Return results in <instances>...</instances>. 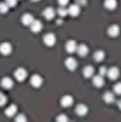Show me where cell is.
Segmentation results:
<instances>
[{"mask_svg":"<svg viewBox=\"0 0 121 122\" xmlns=\"http://www.w3.org/2000/svg\"><path fill=\"white\" fill-rule=\"evenodd\" d=\"M43 41L47 46L49 47L53 46L56 42V36L53 33H47L44 36Z\"/></svg>","mask_w":121,"mask_h":122,"instance_id":"6da1fadb","label":"cell"},{"mask_svg":"<svg viewBox=\"0 0 121 122\" xmlns=\"http://www.w3.org/2000/svg\"><path fill=\"white\" fill-rule=\"evenodd\" d=\"M15 77L19 81H24L27 76V72L24 68H19L15 71L14 73Z\"/></svg>","mask_w":121,"mask_h":122,"instance_id":"7a4b0ae2","label":"cell"},{"mask_svg":"<svg viewBox=\"0 0 121 122\" xmlns=\"http://www.w3.org/2000/svg\"><path fill=\"white\" fill-rule=\"evenodd\" d=\"M120 71L116 67H112L107 71V75L108 78L112 80H116L119 77Z\"/></svg>","mask_w":121,"mask_h":122,"instance_id":"3957f363","label":"cell"},{"mask_svg":"<svg viewBox=\"0 0 121 122\" xmlns=\"http://www.w3.org/2000/svg\"><path fill=\"white\" fill-rule=\"evenodd\" d=\"M65 65L69 70L74 71L77 67V61L73 58L69 57L65 61Z\"/></svg>","mask_w":121,"mask_h":122,"instance_id":"277c9868","label":"cell"},{"mask_svg":"<svg viewBox=\"0 0 121 122\" xmlns=\"http://www.w3.org/2000/svg\"><path fill=\"white\" fill-rule=\"evenodd\" d=\"M77 46L78 45L76 41L73 40H70L66 42L65 48L68 53L72 54L77 51Z\"/></svg>","mask_w":121,"mask_h":122,"instance_id":"5b68a950","label":"cell"},{"mask_svg":"<svg viewBox=\"0 0 121 122\" xmlns=\"http://www.w3.org/2000/svg\"><path fill=\"white\" fill-rule=\"evenodd\" d=\"M12 47L11 45L7 42H4L0 45V52L3 55L7 56L11 53Z\"/></svg>","mask_w":121,"mask_h":122,"instance_id":"8992f818","label":"cell"},{"mask_svg":"<svg viewBox=\"0 0 121 122\" xmlns=\"http://www.w3.org/2000/svg\"><path fill=\"white\" fill-rule=\"evenodd\" d=\"M73 102V99L70 95H65L63 96L60 100V104L65 107H68L72 105Z\"/></svg>","mask_w":121,"mask_h":122,"instance_id":"52a82bcc","label":"cell"},{"mask_svg":"<svg viewBox=\"0 0 121 122\" xmlns=\"http://www.w3.org/2000/svg\"><path fill=\"white\" fill-rule=\"evenodd\" d=\"M75 112L78 116H84L88 112V107L85 104H79L76 107Z\"/></svg>","mask_w":121,"mask_h":122,"instance_id":"ba28073f","label":"cell"},{"mask_svg":"<svg viewBox=\"0 0 121 122\" xmlns=\"http://www.w3.org/2000/svg\"><path fill=\"white\" fill-rule=\"evenodd\" d=\"M30 82L33 87L38 88L42 86V79L38 75H34L31 78Z\"/></svg>","mask_w":121,"mask_h":122,"instance_id":"9c48e42d","label":"cell"},{"mask_svg":"<svg viewBox=\"0 0 121 122\" xmlns=\"http://www.w3.org/2000/svg\"><path fill=\"white\" fill-rule=\"evenodd\" d=\"M120 29L119 27L116 24L111 25L107 30L108 34L111 37H117L120 33Z\"/></svg>","mask_w":121,"mask_h":122,"instance_id":"30bf717a","label":"cell"},{"mask_svg":"<svg viewBox=\"0 0 121 122\" xmlns=\"http://www.w3.org/2000/svg\"><path fill=\"white\" fill-rule=\"evenodd\" d=\"M68 14L72 17H77L80 13L81 9L80 6L77 4H72L68 9Z\"/></svg>","mask_w":121,"mask_h":122,"instance_id":"8fae6325","label":"cell"},{"mask_svg":"<svg viewBox=\"0 0 121 122\" xmlns=\"http://www.w3.org/2000/svg\"><path fill=\"white\" fill-rule=\"evenodd\" d=\"M30 28L31 31L35 33H37L40 32L42 28V24L40 21L36 20H34L31 24Z\"/></svg>","mask_w":121,"mask_h":122,"instance_id":"7c38bea8","label":"cell"},{"mask_svg":"<svg viewBox=\"0 0 121 122\" xmlns=\"http://www.w3.org/2000/svg\"><path fill=\"white\" fill-rule=\"evenodd\" d=\"M93 83L97 87H101L104 84V80L102 76L98 75L95 76L93 78Z\"/></svg>","mask_w":121,"mask_h":122,"instance_id":"4fadbf2b","label":"cell"},{"mask_svg":"<svg viewBox=\"0 0 121 122\" xmlns=\"http://www.w3.org/2000/svg\"><path fill=\"white\" fill-rule=\"evenodd\" d=\"M1 85L3 88L6 89H11L13 86V81L8 77L3 78L1 81Z\"/></svg>","mask_w":121,"mask_h":122,"instance_id":"5bb4252c","label":"cell"},{"mask_svg":"<svg viewBox=\"0 0 121 122\" xmlns=\"http://www.w3.org/2000/svg\"><path fill=\"white\" fill-rule=\"evenodd\" d=\"M43 16L47 20H51L55 17V10L52 7H47L44 10Z\"/></svg>","mask_w":121,"mask_h":122,"instance_id":"9a60e30c","label":"cell"},{"mask_svg":"<svg viewBox=\"0 0 121 122\" xmlns=\"http://www.w3.org/2000/svg\"><path fill=\"white\" fill-rule=\"evenodd\" d=\"M88 46L86 45L82 44L77 46L76 51L79 56L81 57H84L88 54Z\"/></svg>","mask_w":121,"mask_h":122,"instance_id":"2e32d148","label":"cell"},{"mask_svg":"<svg viewBox=\"0 0 121 122\" xmlns=\"http://www.w3.org/2000/svg\"><path fill=\"white\" fill-rule=\"evenodd\" d=\"M34 20L33 15L29 13L24 14L22 17V22L25 26H30Z\"/></svg>","mask_w":121,"mask_h":122,"instance_id":"e0dca14e","label":"cell"},{"mask_svg":"<svg viewBox=\"0 0 121 122\" xmlns=\"http://www.w3.org/2000/svg\"><path fill=\"white\" fill-rule=\"evenodd\" d=\"M83 73L84 77L87 78L91 77L93 76L94 68L91 66H86L83 69Z\"/></svg>","mask_w":121,"mask_h":122,"instance_id":"ac0fdd59","label":"cell"},{"mask_svg":"<svg viewBox=\"0 0 121 122\" xmlns=\"http://www.w3.org/2000/svg\"><path fill=\"white\" fill-rule=\"evenodd\" d=\"M17 108L15 104H12L9 106L5 111V113L6 116L12 117L14 116L17 113Z\"/></svg>","mask_w":121,"mask_h":122,"instance_id":"d6986e66","label":"cell"},{"mask_svg":"<svg viewBox=\"0 0 121 122\" xmlns=\"http://www.w3.org/2000/svg\"><path fill=\"white\" fill-rule=\"evenodd\" d=\"M104 4L105 7L109 10L115 9L117 5L116 0H105Z\"/></svg>","mask_w":121,"mask_h":122,"instance_id":"ffe728a7","label":"cell"},{"mask_svg":"<svg viewBox=\"0 0 121 122\" xmlns=\"http://www.w3.org/2000/svg\"><path fill=\"white\" fill-rule=\"evenodd\" d=\"M103 99L106 103H111L114 101L115 96L112 92H107L103 95Z\"/></svg>","mask_w":121,"mask_h":122,"instance_id":"44dd1931","label":"cell"},{"mask_svg":"<svg viewBox=\"0 0 121 122\" xmlns=\"http://www.w3.org/2000/svg\"><path fill=\"white\" fill-rule=\"evenodd\" d=\"M105 54L102 50H99L95 52L93 55L94 60L97 62L102 61L104 59Z\"/></svg>","mask_w":121,"mask_h":122,"instance_id":"7402d4cb","label":"cell"},{"mask_svg":"<svg viewBox=\"0 0 121 122\" xmlns=\"http://www.w3.org/2000/svg\"><path fill=\"white\" fill-rule=\"evenodd\" d=\"M57 13L60 17H65L68 14V9L63 6H61L57 10Z\"/></svg>","mask_w":121,"mask_h":122,"instance_id":"603a6c76","label":"cell"},{"mask_svg":"<svg viewBox=\"0 0 121 122\" xmlns=\"http://www.w3.org/2000/svg\"><path fill=\"white\" fill-rule=\"evenodd\" d=\"M9 7H10L7 5L6 2L0 3V13L1 14L6 13L8 11Z\"/></svg>","mask_w":121,"mask_h":122,"instance_id":"cb8c5ba5","label":"cell"},{"mask_svg":"<svg viewBox=\"0 0 121 122\" xmlns=\"http://www.w3.org/2000/svg\"><path fill=\"white\" fill-rule=\"evenodd\" d=\"M114 91L116 94H121V82L116 84L113 87Z\"/></svg>","mask_w":121,"mask_h":122,"instance_id":"d4e9b609","label":"cell"},{"mask_svg":"<svg viewBox=\"0 0 121 122\" xmlns=\"http://www.w3.org/2000/svg\"><path fill=\"white\" fill-rule=\"evenodd\" d=\"M68 118L66 115L62 114L58 115L56 117V121L58 122H66L68 121Z\"/></svg>","mask_w":121,"mask_h":122,"instance_id":"484cf974","label":"cell"},{"mask_svg":"<svg viewBox=\"0 0 121 122\" xmlns=\"http://www.w3.org/2000/svg\"><path fill=\"white\" fill-rule=\"evenodd\" d=\"M7 102V99L5 95L0 92V107L5 105Z\"/></svg>","mask_w":121,"mask_h":122,"instance_id":"4316f807","label":"cell"},{"mask_svg":"<svg viewBox=\"0 0 121 122\" xmlns=\"http://www.w3.org/2000/svg\"><path fill=\"white\" fill-rule=\"evenodd\" d=\"M26 120H27L26 117L24 115H23L22 114H19L16 117V121H17V122H26Z\"/></svg>","mask_w":121,"mask_h":122,"instance_id":"83f0119b","label":"cell"},{"mask_svg":"<svg viewBox=\"0 0 121 122\" xmlns=\"http://www.w3.org/2000/svg\"><path fill=\"white\" fill-rule=\"evenodd\" d=\"M107 71L108 70L106 68V67H101L99 70V75L103 77L105 75H107Z\"/></svg>","mask_w":121,"mask_h":122,"instance_id":"f1b7e54d","label":"cell"},{"mask_svg":"<svg viewBox=\"0 0 121 122\" xmlns=\"http://www.w3.org/2000/svg\"><path fill=\"white\" fill-rule=\"evenodd\" d=\"M17 0H6V3L10 7H14L17 5Z\"/></svg>","mask_w":121,"mask_h":122,"instance_id":"f546056e","label":"cell"},{"mask_svg":"<svg viewBox=\"0 0 121 122\" xmlns=\"http://www.w3.org/2000/svg\"><path fill=\"white\" fill-rule=\"evenodd\" d=\"M76 4L79 6H85L87 2V0H76Z\"/></svg>","mask_w":121,"mask_h":122,"instance_id":"4dcf8cb0","label":"cell"},{"mask_svg":"<svg viewBox=\"0 0 121 122\" xmlns=\"http://www.w3.org/2000/svg\"><path fill=\"white\" fill-rule=\"evenodd\" d=\"M58 3L61 6H65L67 5V4L69 2V0H57Z\"/></svg>","mask_w":121,"mask_h":122,"instance_id":"1f68e13d","label":"cell"},{"mask_svg":"<svg viewBox=\"0 0 121 122\" xmlns=\"http://www.w3.org/2000/svg\"><path fill=\"white\" fill-rule=\"evenodd\" d=\"M33 1H35V2H36V1H39V0H32Z\"/></svg>","mask_w":121,"mask_h":122,"instance_id":"d6a6232c","label":"cell"}]
</instances>
